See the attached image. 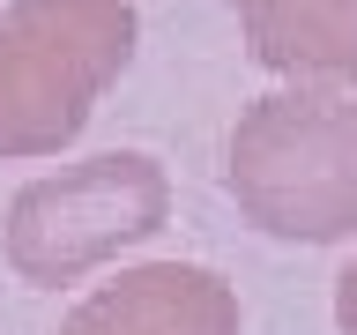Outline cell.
<instances>
[{"label": "cell", "instance_id": "cell-1", "mask_svg": "<svg viewBox=\"0 0 357 335\" xmlns=\"http://www.w3.org/2000/svg\"><path fill=\"white\" fill-rule=\"evenodd\" d=\"M223 186L238 216L290 246L357 239V105L342 89H275L238 112Z\"/></svg>", "mask_w": 357, "mask_h": 335}, {"label": "cell", "instance_id": "cell-2", "mask_svg": "<svg viewBox=\"0 0 357 335\" xmlns=\"http://www.w3.org/2000/svg\"><path fill=\"white\" fill-rule=\"evenodd\" d=\"M127 60V0H15L0 15V156H60Z\"/></svg>", "mask_w": 357, "mask_h": 335}, {"label": "cell", "instance_id": "cell-6", "mask_svg": "<svg viewBox=\"0 0 357 335\" xmlns=\"http://www.w3.org/2000/svg\"><path fill=\"white\" fill-rule=\"evenodd\" d=\"M335 335H357V261L335 276Z\"/></svg>", "mask_w": 357, "mask_h": 335}, {"label": "cell", "instance_id": "cell-5", "mask_svg": "<svg viewBox=\"0 0 357 335\" xmlns=\"http://www.w3.org/2000/svg\"><path fill=\"white\" fill-rule=\"evenodd\" d=\"M253 60L290 82H357V0H231Z\"/></svg>", "mask_w": 357, "mask_h": 335}, {"label": "cell", "instance_id": "cell-3", "mask_svg": "<svg viewBox=\"0 0 357 335\" xmlns=\"http://www.w3.org/2000/svg\"><path fill=\"white\" fill-rule=\"evenodd\" d=\"M164 216H172L164 164L142 156V149H105V156L67 164V172L30 179L8 201V216H0V261L15 268L22 283L60 290V283H82L89 268L119 261L127 246L156 239Z\"/></svg>", "mask_w": 357, "mask_h": 335}, {"label": "cell", "instance_id": "cell-4", "mask_svg": "<svg viewBox=\"0 0 357 335\" xmlns=\"http://www.w3.org/2000/svg\"><path fill=\"white\" fill-rule=\"evenodd\" d=\"M52 335H245L238 290L201 261H142L60 313Z\"/></svg>", "mask_w": 357, "mask_h": 335}]
</instances>
